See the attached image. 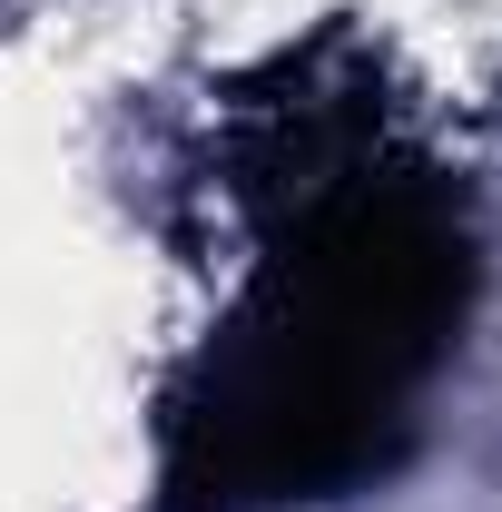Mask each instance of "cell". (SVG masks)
<instances>
[{
	"label": "cell",
	"mask_w": 502,
	"mask_h": 512,
	"mask_svg": "<svg viewBox=\"0 0 502 512\" xmlns=\"http://www.w3.org/2000/svg\"><path fill=\"white\" fill-rule=\"evenodd\" d=\"M463 296V237L434 207H325L296 266L266 286L227 394L197 414L217 434L207 483L227 493H315L375 463V424L434 365Z\"/></svg>",
	"instance_id": "cell-1"
}]
</instances>
